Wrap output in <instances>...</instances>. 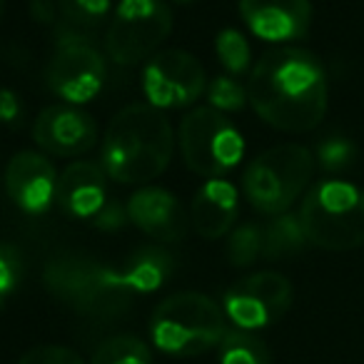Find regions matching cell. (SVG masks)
<instances>
[{
	"instance_id": "cell-1",
	"label": "cell",
	"mask_w": 364,
	"mask_h": 364,
	"mask_svg": "<svg viewBox=\"0 0 364 364\" xmlns=\"http://www.w3.org/2000/svg\"><path fill=\"white\" fill-rule=\"evenodd\" d=\"M247 100L267 125L309 132L327 112V73L304 48H274L250 73Z\"/></svg>"
},
{
	"instance_id": "cell-2",
	"label": "cell",
	"mask_w": 364,
	"mask_h": 364,
	"mask_svg": "<svg viewBox=\"0 0 364 364\" xmlns=\"http://www.w3.org/2000/svg\"><path fill=\"white\" fill-rule=\"evenodd\" d=\"M175 152L172 125L150 102H132L102 137V170L122 185H145L167 170Z\"/></svg>"
},
{
	"instance_id": "cell-3",
	"label": "cell",
	"mask_w": 364,
	"mask_h": 364,
	"mask_svg": "<svg viewBox=\"0 0 364 364\" xmlns=\"http://www.w3.org/2000/svg\"><path fill=\"white\" fill-rule=\"evenodd\" d=\"M228 314L200 292H177L162 299L150 317L152 342L172 357H198L220 347L228 334Z\"/></svg>"
},
{
	"instance_id": "cell-4",
	"label": "cell",
	"mask_w": 364,
	"mask_h": 364,
	"mask_svg": "<svg viewBox=\"0 0 364 364\" xmlns=\"http://www.w3.org/2000/svg\"><path fill=\"white\" fill-rule=\"evenodd\" d=\"M297 218L314 247L357 250L364 245V190L344 180H324L304 195Z\"/></svg>"
},
{
	"instance_id": "cell-5",
	"label": "cell",
	"mask_w": 364,
	"mask_h": 364,
	"mask_svg": "<svg viewBox=\"0 0 364 364\" xmlns=\"http://www.w3.org/2000/svg\"><path fill=\"white\" fill-rule=\"evenodd\" d=\"M314 172V155L304 145H277L257 155L245 170L242 190L257 213L282 215L302 198Z\"/></svg>"
},
{
	"instance_id": "cell-6",
	"label": "cell",
	"mask_w": 364,
	"mask_h": 364,
	"mask_svg": "<svg viewBox=\"0 0 364 364\" xmlns=\"http://www.w3.org/2000/svg\"><path fill=\"white\" fill-rule=\"evenodd\" d=\"M43 279L53 297L92 319H112L130 304V294L110 282L107 267L75 252L55 255L46 264Z\"/></svg>"
},
{
	"instance_id": "cell-7",
	"label": "cell",
	"mask_w": 364,
	"mask_h": 364,
	"mask_svg": "<svg viewBox=\"0 0 364 364\" xmlns=\"http://www.w3.org/2000/svg\"><path fill=\"white\" fill-rule=\"evenodd\" d=\"M180 152L190 170L215 180L242 160L245 140L220 110L195 107L180 122Z\"/></svg>"
},
{
	"instance_id": "cell-8",
	"label": "cell",
	"mask_w": 364,
	"mask_h": 364,
	"mask_svg": "<svg viewBox=\"0 0 364 364\" xmlns=\"http://www.w3.org/2000/svg\"><path fill=\"white\" fill-rule=\"evenodd\" d=\"M170 31L172 13L162 0H120L107 26L105 50L115 65H140L155 55Z\"/></svg>"
},
{
	"instance_id": "cell-9",
	"label": "cell",
	"mask_w": 364,
	"mask_h": 364,
	"mask_svg": "<svg viewBox=\"0 0 364 364\" xmlns=\"http://www.w3.org/2000/svg\"><path fill=\"white\" fill-rule=\"evenodd\" d=\"M294 289L279 272H255L235 282L225 292V314L240 329H262L282 319L292 307Z\"/></svg>"
},
{
	"instance_id": "cell-10",
	"label": "cell",
	"mask_w": 364,
	"mask_h": 364,
	"mask_svg": "<svg viewBox=\"0 0 364 364\" xmlns=\"http://www.w3.org/2000/svg\"><path fill=\"white\" fill-rule=\"evenodd\" d=\"M142 87L157 110H175L193 105L208 90V80L198 58L185 50H162L147 63Z\"/></svg>"
},
{
	"instance_id": "cell-11",
	"label": "cell",
	"mask_w": 364,
	"mask_h": 364,
	"mask_svg": "<svg viewBox=\"0 0 364 364\" xmlns=\"http://www.w3.org/2000/svg\"><path fill=\"white\" fill-rule=\"evenodd\" d=\"M105 58L92 43H58L46 68L50 90L70 105H82L97 97L105 85Z\"/></svg>"
},
{
	"instance_id": "cell-12",
	"label": "cell",
	"mask_w": 364,
	"mask_h": 364,
	"mask_svg": "<svg viewBox=\"0 0 364 364\" xmlns=\"http://www.w3.org/2000/svg\"><path fill=\"white\" fill-rule=\"evenodd\" d=\"M33 137L46 152L58 157L85 155L97 142V125L85 110L73 105H50L38 115Z\"/></svg>"
},
{
	"instance_id": "cell-13",
	"label": "cell",
	"mask_w": 364,
	"mask_h": 364,
	"mask_svg": "<svg viewBox=\"0 0 364 364\" xmlns=\"http://www.w3.org/2000/svg\"><path fill=\"white\" fill-rule=\"evenodd\" d=\"M8 198L28 215H43L55 203L58 172L46 155L23 150L13 155L6 170Z\"/></svg>"
},
{
	"instance_id": "cell-14",
	"label": "cell",
	"mask_w": 364,
	"mask_h": 364,
	"mask_svg": "<svg viewBox=\"0 0 364 364\" xmlns=\"http://www.w3.org/2000/svg\"><path fill=\"white\" fill-rule=\"evenodd\" d=\"M240 16L257 38L267 43H292L309 33V0H240Z\"/></svg>"
},
{
	"instance_id": "cell-15",
	"label": "cell",
	"mask_w": 364,
	"mask_h": 364,
	"mask_svg": "<svg viewBox=\"0 0 364 364\" xmlns=\"http://www.w3.org/2000/svg\"><path fill=\"white\" fill-rule=\"evenodd\" d=\"M127 220L157 242H180L188 235V215L180 200L162 188H142L127 203Z\"/></svg>"
},
{
	"instance_id": "cell-16",
	"label": "cell",
	"mask_w": 364,
	"mask_h": 364,
	"mask_svg": "<svg viewBox=\"0 0 364 364\" xmlns=\"http://www.w3.org/2000/svg\"><path fill=\"white\" fill-rule=\"evenodd\" d=\"M107 172L100 165L77 160L58 177L55 200L65 215L75 220H95L107 205Z\"/></svg>"
},
{
	"instance_id": "cell-17",
	"label": "cell",
	"mask_w": 364,
	"mask_h": 364,
	"mask_svg": "<svg viewBox=\"0 0 364 364\" xmlns=\"http://www.w3.org/2000/svg\"><path fill=\"white\" fill-rule=\"evenodd\" d=\"M237 213H240V200L235 185L223 180V177H215V180H208L198 190V195L193 200V215L190 218H193V225L200 237L220 240L232 230Z\"/></svg>"
},
{
	"instance_id": "cell-18",
	"label": "cell",
	"mask_w": 364,
	"mask_h": 364,
	"mask_svg": "<svg viewBox=\"0 0 364 364\" xmlns=\"http://www.w3.org/2000/svg\"><path fill=\"white\" fill-rule=\"evenodd\" d=\"M172 257L165 250L157 247H145L137 250L130 257V262L125 264V269H110L107 267V277L117 289L132 294V292H155L157 287L170 279L172 274Z\"/></svg>"
},
{
	"instance_id": "cell-19",
	"label": "cell",
	"mask_w": 364,
	"mask_h": 364,
	"mask_svg": "<svg viewBox=\"0 0 364 364\" xmlns=\"http://www.w3.org/2000/svg\"><path fill=\"white\" fill-rule=\"evenodd\" d=\"M110 18V0H58V43H92Z\"/></svg>"
},
{
	"instance_id": "cell-20",
	"label": "cell",
	"mask_w": 364,
	"mask_h": 364,
	"mask_svg": "<svg viewBox=\"0 0 364 364\" xmlns=\"http://www.w3.org/2000/svg\"><path fill=\"white\" fill-rule=\"evenodd\" d=\"M264 245H262V257L264 259H287L299 255L307 247V237H304L302 223L297 215H274L267 225L262 228Z\"/></svg>"
},
{
	"instance_id": "cell-21",
	"label": "cell",
	"mask_w": 364,
	"mask_h": 364,
	"mask_svg": "<svg viewBox=\"0 0 364 364\" xmlns=\"http://www.w3.org/2000/svg\"><path fill=\"white\" fill-rule=\"evenodd\" d=\"M218 359L220 364H272L267 344L255 332L240 327L228 329L220 342Z\"/></svg>"
},
{
	"instance_id": "cell-22",
	"label": "cell",
	"mask_w": 364,
	"mask_h": 364,
	"mask_svg": "<svg viewBox=\"0 0 364 364\" xmlns=\"http://www.w3.org/2000/svg\"><path fill=\"white\" fill-rule=\"evenodd\" d=\"M90 364H152V354L140 337L115 334L97 344Z\"/></svg>"
},
{
	"instance_id": "cell-23",
	"label": "cell",
	"mask_w": 364,
	"mask_h": 364,
	"mask_svg": "<svg viewBox=\"0 0 364 364\" xmlns=\"http://www.w3.org/2000/svg\"><path fill=\"white\" fill-rule=\"evenodd\" d=\"M215 50H218L220 63H223L228 73L242 75V73L250 70L252 50H250V43L245 41V36L240 31L225 28L223 33H218V38H215Z\"/></svg>"
},
{
	"instance_id": "cell-24",
	"label": "cell",
	"mask_w": 364,
	"mask_h": 364,
	"mask_svg": "<svg viewBox=\"0 0 364 364\" xmlns=\"http://www.w3.org/2000/svg\"><path fill=\"white\" fill-rule=\"evenodd\" d=\"M262 245H264V232L259 225H240L237 230H232L228 242V257L230 264L235 267H247L255 259L262 257Z\"/></svg>"
},
{
	"instance_id": "cell-25",
	"label": "cell",
	"mask_w": 364,
	"mask_h": 364,
	"mask_svg": "<svg viewBox=\"0 0 364 364\" xmlns=\"http://www.w3.org/2000/svg\"><path fill=\"white\" fill-rule=\"evenodd\" d=\"M208 100H210V107H215V110L235 112L245 107V102H247V90H245L232 75H218L208 85Z\"/></svg>"
},
{
	"instance_id": "cell-26",
	"label": "cell",
	"mask_w": 364,
	"mask_h": 364,
	"mask_svg": "<svg viewBox=\"0 0 364 364\" xmlns=\"http://www.w3.org/2000/svg\"><path fill=\"white\" fill-rule=\"evenodd\" d=\"M357 157V147L347 140V137H329V140L319 142L317 147V160L324 170L329 172H342Z\"/></svg>"
},
{
	"instance_id": "cell-27",
	"label": "cell",
	"mask_w": 364,
	"mask_h": 364,
	"mask_svg": "<svg viewBox=\"0 0 364 364\" xmlns=\"http://www.w3.org/2000/svg\"><path fill=\"white\" fill-rule=\"evenodd\" d=\"M18 364H85V362L70 347H63V344H41V347L28 349L18 359Z\"/></svg>"
},
{
	"instance_id": "cell-28",
	"label": "cell",
	"mask_w": 364,
	"mask_h": 364,
	"mask_svg": "<svg viewBox=\"0 0 364 364\" xmlns=\"http://www.w3.org/2000/svg\"><path fill=\"white\" fill-rule=\"evenodd\" d=\"M23 277V259L13 245L0 242V299L8 297Z\"/></svg>"
},
{
	"instance_id": "cell-29",
	"label": "cell",
	"mask_w": 364,
	"mask_h": 364,
	"mask_svg": "<svg viewBox=\"0 0 364 364\" xmlns=\"http://www.w3.org/2000/svg\"><path fill=\"white\" fill-rule=\"evenodd\" d=\"M21 97L13 90H8V87H0V122L3 125H16V122H21Z\"/></svg>"
},
{
	"instance_id": "cell-30",
	"label": "cell",
	"mask_w": 364,
	"mask_h": 364,
	"mask_svg": "<svg viewBox=\"0 0 364 364\" xmlns=\"http://www.w3.org/2000/svg\"><path fill=\"white\" fill-rule=\"evenodd\" d=\"M125 223H130V220H127V208L122 210L117 203H107L95 218V225L100 230H117Z\"/></svg>"
},
{
	"instance_id": "cell-31",
	"label": "cell",
	"mask_w": 364,
	"mask_h": 364,
	"mask_svg": "<svg viewBox=\"0 0 364 364\" xmlns=\"http://www.w3.org/2000/svg\"><path fill=\"white\" fill-rule=\"evenodd\" d=\"M58 13V3H50V0H36L33 3V16H36V21H53Z\"/></svg>"
},
{
	"instance_id": "cell-32",
	"label": "cell",
	"mask_w": 364,
	"mask_h": 364,
	"mask_svg": "<svg viewBox=\"0 0 364 364\" xmlns=\"http://www.w3.org/2000/svg\"><path fill=\"white\" fill-rule=\"evenodd\" d=\"M3 13H6V0H0V23H3Z\"/></svg>"
},
{
	"instance_id": "cell-33",
	"label": "cell",
	"mask_w": 364,
	"mask_h": 364,
	"mask_svg": "<svg viewBox=\"0 0 364 364\" xmlns=\"http://www.w3.org/2000/svg\"><path fill=\"white\" fill-rule=\"evenodd\" d=\"M177 3H190V0H177Z\"/></svg>"
}]
</instances>
